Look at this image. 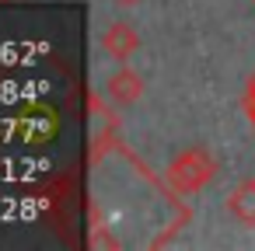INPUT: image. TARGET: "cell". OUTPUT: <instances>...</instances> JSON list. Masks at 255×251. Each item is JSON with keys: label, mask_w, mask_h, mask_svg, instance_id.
Returning a JSON list of instances; mask_svg holds the SVG:
<instances>
[{"label": "cell", "mask_w": 255, "mask_h": 251, "mask_svg": "<svg viewBox=\"0 0 255 251\" xmlns=\"http://www.w3.org/2000/svg\"><path fill=\"white\" fill-rule=\"evenodd\" d=\"M252 4H255V0H252Z\"/></svg>", "instance_id": "7"}, {"label": "cell", "mask_w": 255, "mask_h": 251, "mask_svg": "<svg viewBox=\"0 0 255 251\" xmlns=\"http://www.w3.org/2000/svg\"><path fill=\"white\" fill-rule=\"evenodd\" d=\"M105 91H109V98L112 101H119V105H133V101H140V94H143V81H140V74H133V70H116L109 81H105Z\"/></svg>", "instance_id": "3"}, {"label": "cell", "mask_w": 255, "mask_h": 251, "mask_svg": "<svg viewBox=\"0 0 255 251\" xmlns=\"http://www.w3.org/2000/svg\"><path fill=\"white\" fill-rule=\"evenodd\" d=\"M123 4H136V0H123Z\"/></svg>", "instance_id": "6"}, {"label": "cell", "mask_w": 255, "mask_h": 251, "mask_svg": "<svg viewBox=\"0 0 255 251\" xmlns=\"http://www.w3.org/2000/svg\"><path fill=\"white\" fill-rule=\"evenodd\" d=\"M241 108H245L248 122L255 126V74H252V77H248V84H245V98H241Z\"/></svg>", "instance_id": "5"}, {"label": "cell", "mask_w": 255, "mask_h": 251, "mask_svg": "<svg viewBox=\"0 0 255 251\" xmlns=\"http://www.w3.org/2000/svg\"><path fill=\"white\" fill-rule=\"evenodd\" d=\"M102 49H105L112 60L126 63V60L140 49V35H136V28H133V25L116 21V25H109V28H105V35H102Z\"/></svg>", "instance_id": "2"}, {"label": "cell", "mask_w": 255, "mask_h": 251, "mask_svg": "<svg viewBox=\"0 0 255 251\" xmlns=\"http://www.w3.org/2000/svg\"><path fill=\"white\" fill-rule=\"evenodd\" d=\"M227 209H231L234 220L255 223V178H252V181H241V185L227 195Z\"/></svg>", "instance_id": "4"}, {"label": "cell", "mask_w": 255, "mask_h": 251, "mask_svg": "<svg viewBox=\"0 0 255 251\" xmlns=\"http://www.w3.org/2000/svg\"><path fill=\"white\" fill-rule=\"evenodd\" d=\"M213 174H217V157H213L206 147H189V150H182V154L168 164V171H164L168 185H171L178 195H196L203 185L213 181Z\"/></svg>", "instance_id": "1"}]
</instances>
